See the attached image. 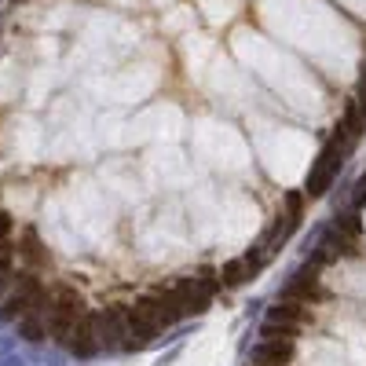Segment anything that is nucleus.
I'll use <instances>...</instances> for the list:
<instances>
[{
  "mask_svg": "<svg viewBox=\"0 0 366 366\" xmlns=\"http://www.w3.org/2000/svg\"><path fill=\"white\" fill-rule=\"evenodd\" d=\"M337 168H341V139H330L326 147L319 150V161L311 165L308 172V183H304V195L308 198H322L330 190L333 176H337Z\"/></svg>",
  "mask_w": 366,
  "mask_h": 366,
  "instance_id": "f257e3e1",
  "label": "nucleus"
},
{
  "mask_svg": "<svg viewBox=\"0 0 366 366\" xmlns=\"http://www.w3.org/2000/svg\"><path fill=\"white\" fill-rule=\"evenodd\" d=\"M67 348L77 355V359H92L99 348H103V341H99V311H84L77 322H74V330L67 337Z\"/></svg>",
  "mask_w": 366,
  "mask_h": 366,
  "instance_id": "f03ea898",
  "label": "nucleus"
},
{
  "mask_svg": "<svg viewBox=\"0 0 366 366\" xmlns=\"http://www.w3.org/2000/svg\"><path fill=\"white\" fill-rule=\"evenodd\" d=\"M293 359V341L275 337V341H256L249 352V366H286Z\"/></svg>",
  "mask_w": 366,
  "mask_h": 366,
  "instance_id": "7ed1b4c3",
  "label": "nucleus"
},
{
  "mask_svg": "<svg viewBox=\"0 0 366 366\" xmlns=\"http://www.w3.org/2000/svg\"><path fill=\"white\" fill-rule=\"evenodd\" d=\"M125 337H128L125 308H106V311H99V341H103V348H125Z\"/></svg>",
  "mask_w": 366,
  "mask_h": 366,
  "instance_id": "20e7f679",
  "label": "nucleus"
},
{
  "mask_svg": "<svg viewBox=\"0 0 366 366\" xmlns=\"http://www.w3.org/2000/svg\"><path fill=\"white\" fill-rule=\"evenodd\" d=\"M315 286H319V264H308V268H300V271L290 278V282H286L282 297H286V300L311 297V293H315Z\"/></svg>",
  "mask_w": 366,
  "mask_h": 366,
  "instance_id": "39448f33",
  "label": "nucleus"
},
{
  "mask_svg": "<svg viewBox=\"0 0 366 366\" xmlns=\"http://www.w3.org/2000/svg\"><path fill=\"white\" fill-rule=\"evenodd\" d=\"M268 322H286V326H300L304 322V308L297 300H278V304L268 311Z\"/></svg>",
  "mask_w": 366,
  "mask_h": 366,
  "instance_id": "423d86ee",
  "label": "nucleus"
},
{
  "mask_svg": "<svg viewBox=\"0 0 366 366\" xmlns=\"http://www.w3.org/2000/svg\"><path fill=\"white\" fill-rule=\"evenodd\" d=\"M220 282H224L227 290L246 286V282H249V264H246V261H227V264L220 268Z\"/></svg>",
  "mask_w": 366,
  "mask_h": 366,
  "instance_id": "0eeeda50",
  "label": "nucleus"
},
{
  "mask_svg": "<svg viewBox=\"0 0 366 366\" xmlns=\"http://www.w3.org/2000/svg\"><path fill=\"white\" fill-rule=\"evenodd\" d=\"M15 330H18V337H23V341H30V344H37V341H45V337H48V333H45V322H40V319H33V315L18 319V322H15Z\"/></svg>",
  "mask_w": 366,
  "mask_h": 366,
  "instance_id": "6e6552de",
  "label": "nucleus"
},
{
  "mask_svg": "<svg viewBox=\"0 0 366 366\" xmlns=\"http://www.w3.org/2000/svg\"><path fill=\"white\" fill-rule=\"evenodd\" d=\"M297 333H300V326H286V322H264V326H261V341H275V337L293 341Z\"/></svg>",
  "mask_w": 366,
  "mask_h": 366,
  "instance_id": "1a4fd4ad",
  "label": "nucleus"
},
{
  "mask_svg": "<svg viewBox=\"0 0 366 366\" xmlns=\"http://www.w3.org/2000/svg\"><path fill=\"white\" fill-rule=\"evenodd\" d=\"M286 209H290L293 220H300V209H304V195H300V190H290V195H286Z\"/></svg>",
  "mask_w": 366,
  "mask_h": 366,
  "instance_id": "9d476101",
  "label": "nucleus"
},
{
  "mask_svg": "<svg viewBox=\"0 0 366 366\" xmlns=\"http://www.w3.org/2000/svg\"><path fill=\"white\" fill-rule=\"evenodd\" d=\"M366 202V176L359 180V190H355V205H362Z\"/></svg>",
  "mask_w": 366,
  "mask_h": 366,
  "instance_id": "9b49d317",
  "label": "nucleus"
}]
</instances>
